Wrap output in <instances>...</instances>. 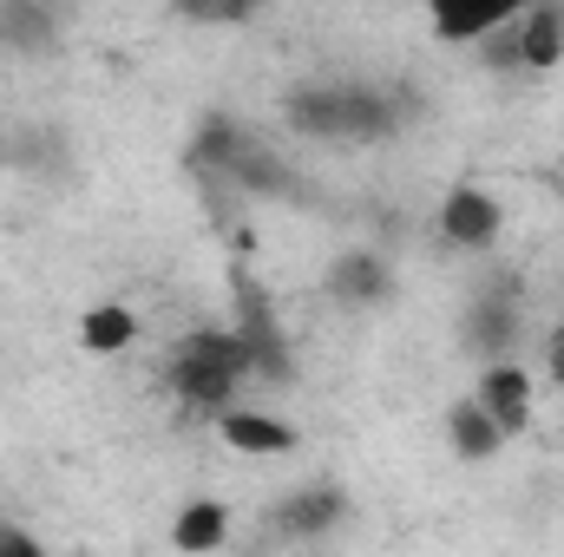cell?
<instances>
[{
    "mask_svg": "<svg viewBox=\"0 0 564 557\" xmlns=\"http://www.w3.org/2000/svg\"><path fill=\"white\" fill-rule=\"evenodd\" d=\"M0 171H7V144H0Z\"/></svg>",
    "mask_w": 564,
    "mask_h": 557,
    "instance_id": "5bb4252c",
    "label": "cell"
},
{
    "mask_svg": "<svg viewBox=\"0 0 564 557\" xmlns=\"http://www.w3.org/2000/svg\"><path fill=\"white\" fill-rule=\"evenodd\" d=\"M519 7H525V0H426V20H433V33H440L446 46H473V40H486L492 26H506Z\"/></svg>",
    "mask_w": 564,
    "mask_h": 557,
    "instance_id": "8992f818",
    "label": "cell"
},
{
    "mask_svg": "<svg viewBox=\"0 0 564 557\" xmlns=\"http://www.w3.org/2000/svg\"><path fill=\"white\" fill-rule=\"evenodd\" d=\"M132 341H139L132 302H93V308L79 315V348H86L93 361H112V354H126Z\"/></svg>",
    "mask_w": 564,
    "mask_h": 557,
    "instance_id": "52a82bcc",
    "label": "cell"
},
{
    "mask_svg": "<svg viewBox=\"0 0 564 557\" xmlns=\"http://www.w3.org/2000/svg\"><path fill=\"white\" fill-rule=\"evenodd\" d=\"M506 26H512L519 73H558L564 66V0H525Z\"/></svg>",
    "mask_w": 564,
    "mask_h": 557,
    "instance_id": "277c9868",
    "label": "cell"
},
{
    "mask_svg": "<svg viewBox=\"0 0 564 557\" xmlns=\"http://www.w3.org/2000/svg\"><path fill=\"white\" fill-rule=\"evenodd\" d=\"M257 7H263V0H177V13H184L191 26H243Z\"/></svg>",
    "mask_w": 564,
    "mask_h": 557,
    "instance_id": "7c38bea8",
    "label": "cell"
},
{
    "mask_svg": "<svg viewBox=\"0 0 564 557\" xmlns=\"http://www.w3.org/2000/svg\"><path fill=\"white\" fill-rule=\"evenodd\" d=\"M446 439H453V452L459 459H499V446H506V433H499V419L479 407V394H466V401H453L446 407Z\"/></svg>",
    "mask_w": 564,
    "mask_h": 557,
    "instance_id": "ba28073f",
    "label": "cell"
},
{
    "mask_svg": "<svg viewBox=\"0 0 564 557\" xmlns=\"http://www.w3.org/2000/svg\"><path fill=\"white\" fill-rule=\"evenodd\" d=\"M217 439L230 446V452H250V459H282V452H295L302 446V433L276 414H257V407H224L217 414Z\"/></svg>",
    "mask_w": 564,
    "mask_h": 557,
    "instance_id": "5b68a950",
    "label": "cell"
},
{
    "mask_svg": "<svg viewBox=\"0 0 564 557\" xmlns=\"http://www.w3.org/2000/svg\"><path fill=\"white\" fill-rule=\"evenodd\" d=\"M479 407L499 419V433L506 439H519V433H532V419H539V381H532V368L525 361H486L479 368Z\"/></svg>",
    "mask_w": 564,
    "mask_h": 557,
    "instance_id": "3957f363",
    "label": "cell"
},
{
    "mask_svg": "<svg viewBox=\"0 0 564 557\" xmlns=\"http://www.w3.org/2000/svg\"><path fill=\"white\" fill-rule=\"evenodd\" d=\"M171 545H177V551H217V545H230V505L191 499V505L177 512V525H171Z\"/></svg>",
    "mask_w": 564,
    "mask_h": 557,
    "instance_id": "9c48e42d",
    "label": "cell"
},
{
    "mask_svg": "<svg viewBox=\"0 0 564 557\" xmlns=\"http://www.w3.org/2000/svg\"><path fill=\"white\" fill-rule=\"evenodd\" d=\"M33 7H53V0H33Z\"/></svg>",
    "mask_w": 564,
    "mask_h": 557,
    "instance_id": "9a60e30c",
    "label": "cell"
},
{
    "mask_svg": "<svg viewBox=\"0 0 564 557\" xmlns=\"http://www.w3.org/2000/svg\"><path fill=\"white\" fill-rule=\"evenodd\" d=\"M433 230H440L446 250H492L499 230H506V210H499L492 190H479V184H453V190L440 197Z\"/></svg>",
    "mask_w": 564,
    "mask_h": 557,
    "instance_id": "7a4b0ae2",
    "label": "cell"
},
{
    "mask_svg": "<svg viewBox=\"0 0 564 557\" xmlns=\"http://www.w3.org/2000/svg\"><path fill=\"white\" fill-rule=\"evenodd\" d=\"M335 518H341V492H295V499H282L276 532L308 538V532H322V525H335Z\"/></svg>",
    "mask_w": 564,
    "mask_h": 557,
    "instance_id": "8fae6325",
    "label": "cell"
},
{
    "mask_svg": "<svg viewBox=\"0 0 564 557\" xmlns=\"http://www.w3.org/2000/svg\"><path fill=\"white\" fill-rule=\"evenodd\" d=\"M328 288H335L341 302H381V295L394 288V276H388V263H381V256H368V250H348V256L335 263Z\"/></svg>",
    "mask_w": 564,
    "mask_h": 557,
    "instance_id": "30bf717a",
    "label": "cell"
},
{
    "mask_svg": "<svg viewBox=\"0 0 564 557\" xmlns=\"http://www.w3.org/2000/svg\"><path fill=\"white\" fill-rule=\"evenodd\" d=\"M257 374V354H250V341L237 335V321L230 328H184L171 348H164V394L177 401V407H191V414H224L230 401H237V387Z\"/></svg>",
    "mask_w": 564,
    "mask_h": 557,
    "instance_id": "6da1fadb",
    "label": "cell"
},
{
    "mask_svg": "<svg viewBox=\"0 0 564 557\" xmlns=\"http://www.w3.org/2000/svg\"><path fill=\"white\" fill-rule=\"evenodd\" d=\"M539 354H545V381H552V387H564V321H552V328H545V348H539Z\"/></svg>",
    "mask_w": 564,
    "mask_h": 557,
    "instance_id": "4fadbf2b",
    "label": "cell"
}]
</instances>
